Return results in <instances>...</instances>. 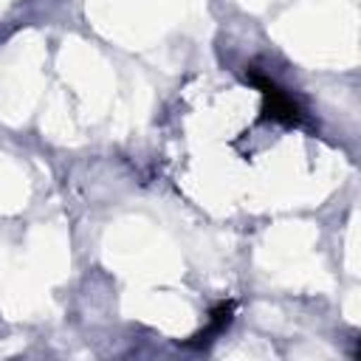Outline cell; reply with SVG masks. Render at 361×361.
<instances>
[{
    "instance_id": "obj_1",
    "label": "cell",
    "mask_w": 361,
    "mask_h": 361,
    "mask_svg": "<svg viewBox=\"0 0 361 361\" xmlns=\"http://www.w3.org/2000/svg\"><path fill=\"white\" fill-rule=\"evenodd\" d=\"M248 79H251V85H257L259 93H262V113H265V118H274V121H282V124H296V121H302V107H299L276 82H271L268 76H262V73H257V71H248Z\"/></svg>"
},
{
    "instance_id": "obj_2",
    "label": "cell",
    "mask_w": 361,
    "mask_h": 361,
    "mask_svg": "<svg viewBox=\"0 0 361 361\" xmlns=\"http://www.w3.org/2000/svg\"><path fill=\"white\" fill-rule=\"evenodd\" d=\"M228 322H231V305L223 302V305H217V307L212 310L206 330H200V333L195 336V341H189V344H209L212 336H217V333H223V330L228 327Z\"/></svg>"
}]
</instances>
